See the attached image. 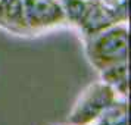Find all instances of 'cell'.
Instances as JSON below:
<instances>
[{
  "mask_svg": "<svg viewBox=\"0 0 131 125\" xmlns=\"http://www.w3.org/2000/svg\"><path fill=\"white\" fill-rule=\"evenodd\" d=\"M24 10L32 37L68 27L60 0H24Z\"/></svg>",
  "mask_w": 131,
  "mask_h": 125,
  "instance_id": "obj_3",
  "label": "cell"
},
{
  "mask_svg": "<svg viewBox=\"0 0 131 125\" xmlns=\"http://www.w3.org/2000/svg\"><path fill=\"white\" fill-rule=\"evenodd\" d=\"M116 99H119L116 91L102 79L90 83L78 94L74 106L69 110L68 125H93L96 119L105 112V109Z\"/></svg>",
  "mask_w": 131,
  "mask_h": 125,
  "instance_id": "obj_2",
  "label": "cell"
},
{
  "mask_svg": "<svg viewBox=\"0 0 131 125\" xmlns=\"http://www.w3.org/2000/svg\"><path fill=\"white\" fill-rule=\"evenodd\" d=\"M118 22H128V0H100Z\"/></svg>",
  "mask_w": 131,
  "mask_h": 125,
  "instance_id": "obj_9",
  "label": "cell"
},
{
  "mask_svg": "<svg viewBox=\"0 0 131 125\" xmlns=\"http://www.w3.org/2000/svg\"><path fill=\"white\" fill-rule=\"evenodd\" d=\"M128 22H119L90 37H83L84 53L93 69L100 72L107 66L128 62Z\"/></svg>",
  "mask_w": 131,
  "mask_h": 125,
  "instance_id": "obj_1",
  "label": "cell"
},
{
  "mask_svg": "<svg viewBox=\"0 0 131 125\" xmlns=\"http://www.w3.org/2000/svg\"><path fill=\"white\" fill-rule=\"evenodd\" d=\"M93 125H128V99H116L105 109Z\"/></svg>",
  "mask_w": 131,
  "mask_h": 125,
  "instance_id": "obj_7",
  "label": "cell"
},
{
  "mask_svg": "<svg viewBox=\"0 0 131 125\" xmlns=\"http://www.w3.org/2000/svg\"><path fill=\"white\" fill-rule=\"evenodd\" d=\"M113 24H119V22L100 0H89L83 22L77 31L83 38V37H90L93 34H97Z\"/></svg>",
  "mask_w": 131,
  "mask_h": 125,
  "instance_id": "obj_5",
  "label": "cell"
},
{
  "mask_svg": "<svg viewBox=\"0 0 131 125\" xmlns=\"http://www.w3.org/2000/svg\"><path fill=\"white\" fill-rule=\"evenodd\" d=\"M0 30L16 37H32L25 18L24 0H0Z\"/></svg>",
  "mask_w": 131,
  "mask_h": 125,
  "instance_id": "obj_4",
  "label": "cell"
},
{
  "mask_svg": "<svg viewBox=\"0 0 131 125\" xmlns=\"http://www.w3.org/2000/svg\"><path fill=\"white\" fill-rule=\"evenodd\" d=\"M99 75H100L99 79H102L112 90H115L119 97L128 99V81H130L128 62H121L107 66L99 72Z\"/></svg>",
  "mask_w": 131,
  "mask_h": 125,
  "instance_id": "obj_6",
  "label": "cell"
},
{
  "mask_svg": "<svg viewBox=\"0 0 131 125\" xmlns=\"http://www.w3.org/2000/svg\"><path fill=\"white\" fill-rule=\"evenodd\" d=\"M59 125H68V124H59Z\"/></svg>",
  "mask_w": 131,
  "mask_h": 125,
  "instance_id": "obj_10",
  "label": "cell"
},
{
  "mask_svg": "<svg viewBox=\"0 0 131 125\" xmlns=\"http://www.w3.org/2000/svg\"><path fill=\"white\" fill-rule=\"evenodd\" d=\"M89 0H60V6L66 19V25L74 30H78L83 22L87 10Z\"/></svg>",
  "mask_w": 131,
  "mask_h": 125,
  "instance_id": "obj_8",
  "label": "cell"
}]
</instances>
